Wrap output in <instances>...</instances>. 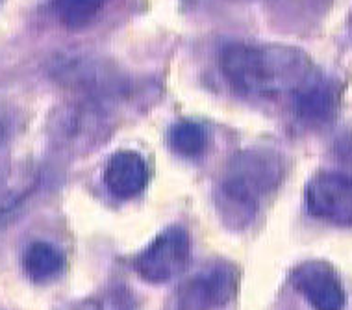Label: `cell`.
<instances>
[{
	"label": "cell",
	"mask_w": 352,
	"mask_h": 310,
	"mask_svg": "<svg viewBox=\"0 0 352 310\" xmlns=\"http://www.w3.org/2000/svg\"><path fill=\"white\" fill-rule=\"evenodd\" d=\"M219 68L234 92L258 101L293 97L319 74L304 50L282 43H228Z\"/></svg>",
	"instance_id": "obj_1"
},
{
	"label": "cell",
	"mask_w": 352,
	"mask_h": 310,
	"mask_svg": "<svg viewBox=\"0 0 352 310\" xmlns=\"http://www.w3.org/2000/svg\"><path fill=\"white\" fill-rule=\"evenodd\" d=\"M284 178V160L267 147L236 152L221 173L215 186V208L228 229L243 231Z\"/></svg>",
	"instance_id": "obj_2"
},
{
	"label": "cell",
	"mask_w": 352,
	"mask_h": 310,
	"mask_svg": "<svg viewBox=\"0 0 352 310\" xmlns=\"http://www.w3.org/2000/svg\"><path fill=\"white\" fill-rule=\"evenodd\" d=\"M106 101L82 97L54 110L49 121L50 138L69 154H87L109 140L116 119Z\"/></svg>",
	"instance_id": "obj_3"
},
{
	"label": "cell",
	"mask_w": 352,
	"mask_h": 310,
	"mask_svg": "<svg viewBox=\"0 0 352 310\" xmlns=\"http://www.w3.org/2000/svg\"><path fill=\"white\" fill-rule=\"evenodd\" d=\"M58 79L69 87L84 93V97L100 99L111 103L116 99L126 97L132 93L128 76L102 58L93 56H71L58 63Z\"/></svg>",
	"instance_id": "obj_4"
},
{
	"label": "cell",
	"mask_w": 352,
	"mask_h": 310,
	"mask_svg": "<svg viewBox=\"0 0 352 310\" xmlns=\"http://www.w3.org/2000/svg\"><path fill=\"white\" fill-rule=\"evenodd\" d=\"M191 238L180 225H170L134 258V269L151 285H164L180 275L189 264Z\"/></svg>",
	"instance_id": "obj_5"
},
{
	"label": "cell",
	"mask_w": 352,
	"mask_h": 310,
	"mask_svg": "<svg viewBox=\"0 0 352 310\" xmlns=\"http://www.w3.org/2000/svg\"><path fill=\"white\" fill-rule=\"evenodd\" d=\"M306 207L324 223L352 227V175L319 171L306 186Z\"/></svg>",
	"instance_id": "obj_6"
},
{
	"label": "cell",
	"mask_w": 352,
	"mask_h": 310,
	"mask_svg": "<svg viewBox=\"0 0 352 310\" xmlns=\"http://www.w3.org/2000/svg\"><path fill=\"white\" fill-rule=\"evenodd\" d=\"M239 275L228 262H217L186 280L178 292L176 310H215L237 292Z\"/></svg>",
	"instance_id": "obj_7"
},
{
	"label": "cell",
	"mask_w": 352,
	"mask_h": 310,
	"mask_svg": "<svg viewBox=\"0 0 352 310\" xmlns=\"http://www.w3.org/2000/svg\"><path fill=\"white\" fill-rule=\"evenodd\" d=\"M292 285L314 310H345V286L328 262L306 260L298 264L293 269Z\"/></svg>",
	"instance_id": "obj_8"
},
{
	"label": "cell",
	"mask_w": 352,
	"mask_h": 310,
	"mask_svg": "<svg viewBox=\"0 0 352 310\" xmlns=\"http://www.w3.org/2000/svg\"><path fill=\"white\" fill-rule=\"evenodd\" d=\"M39 165L23 160L0 167V229L8 227L41 188Z\"/></svg>",
	"instance_id": "obj_9"
},
{
	"label": "cell",
	"mask_w": 352,
	"mask_h": 310,
	"mask_svg": "<svg viewBox=\"0 0 352 310\" xmlns=\"http://www.w3.org/2000/svg\"><path fill=\"white\" fill-rule=\"evenodd\" d=\"M148 165L140 152L117 151L111 154L104 169V184L109 194L116 195L117 199H134L143 194L148 184Z\"/></svg>",
	"instance_id": "obj_10"
},
{
	"label": "cell",
	"mask_w": 352,
	"mask_h": 310,
	"mask_svg": "<svg viewBox=\"0 0 352 310\" xmlns=\"http://www.w3.org/2000/svg\"><path fill=\"white\" fill-rule=\"evenodd\" d=\"M292 103L300 121L308 125H324L336 117L340 106V90L332 80L319 73L293 95Z\"/></svg>",
	"instance_id": "obj_11"
},
{
	"label": "cell",
	"mask_w": 352,
	"mask_h": 310,
	"mask_svg": "<svg viewBox=\"0 0 352 310\" xmlns=\"http://www.w3.org/2000/svg\"><path fill=\"white\" fill-rule=\"evenodd\" d=\"M21 266L32 282L43 285L60 277L61 271L65 269V256L54 243L36 240L28 243L23 251Z\"/></svg>",
	"instance_id": "obj_12"
},
{
	"label": "cell",
	"mask_w": 352,
	"mask_h": 310,
	"mask_svg": "<svg viewBox=\"0 0 352 310\" xmlns=\"http://www.w3.org/2000/svg\"><path fill=\"white\" fill-rule=\"evenodd\" d=\"M167 143L176 154H180L184 158H197L206 152L210 136L201 123L182 119L170 125L167 132Z\"/></svg>",
	"instance_id": "obj_13"
},
{
	"label": "cell",
	"mask_w": 352,
	"mask_h": 310,
	"mask_svg": "<svg viewBox=\"0 0 352 310\" xmlns=\"http://www.w3.org/2000/svg\"><path fill=\"white\" fill-rule=\"evenodd\" d=\"M109 0H52V12L67 30H82L100 15Z\"/></svg>",
	"instance_id": "obj_14"
},
{
	"label": "cell",
	"mask_w": 352,
	"mask_h": 310,
	"mask_svg": "<svg viewBox=\"0 0 352 310\" xmlns=\"http://www.w3.org/2000/svg\"><path fill=\"white\" fill-rule=\"evenodd\" d=\"M135 298L124 285H113L61 307V310H134Z\"/></svg>",
	"instance_id": "obj_15"
},
{
	"label": "cell",
	"mask_w": 352,
	"mask_h": 310,
	"mask_svg": "<svg viewBox=\"0 0 352 310\" xmlns=\"http://www.w3.org/2000/svg\"><path fill=\"white\" fill-rule=\"evenodd\" d=\"M19 116L17 112L8 106H0V145H4L6 141L13 138L17 132Z\"/></svg>",
	"instance_id": "obj_16"
},
{
	"label": "cell",
	"mask_w": 352,
	"mask_h": 310,
	"mask_svg": "<svg viewBox=\"0 0 352 310\" xmlns=\"http://www.w3.org/2000/svg\"><path fill=\"white\" fill-rule=\"evenodd\" d=\"M349 32H351V36H352V13L349 15Z\"/></svg>",
	"instance_id": "obj_17"
},
{
	"label": "cell",
	"mask_w": 352,
	"mask_h": 310,
	"mask_svg": "<svg viewBox=\"0 0 352 310\" xmlns=\"http://www.w3.org/2000/svg\"><path fill=\"white\" fill-rule=\"evenodd\" d=\"M188 2H197V0H188Z\"/></svg>",
	"instance_id": "obj_18"
}]
</instances>
